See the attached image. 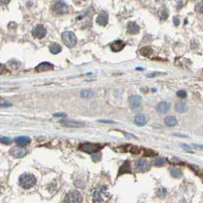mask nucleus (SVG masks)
Returning <instances> with one entry per match:
<instances>
[{"mask_svg": "<svg viewBox=\"0 0 203 203\" xmlns=\"http://www.w3.org/2000/svg\"><path fill=\"white\" fill-rule=\"evenodd\" d=\"M37 183L35 176L31 173H24L19 178V185L24 189L32 188Z\"/></svg>", "mask_w": 203, "mask_h": 203, "instance_id": "1", "label": "nucleus"}, {"mask_svg": "<svg viewBox=\"0 0 203 203\" xmlns=\"http://www.w3.org/2000/svg\"><path fill=\"white\" fill-rule=\"evenodd\" d=\"M109 198L110 194L107 192L105 187H98L92 191V199L95 202H103Z\"/></svg>", "mask_w": 203, "mask_h": 203, "instance_id": "2", "label": "nucleus"}, {"mask_svg": "<svg viewBox=\"0 0 203 203\" xmlns=\"http://www.w3.org/2000/svg\"><path fill=\"white\" fill-rule=\"evenodd\" d=\"M62 40H63V43L66 47H73L76 44L77 42V38H76V35L72 31H65L62 34Z\"/></svg>", "mask_w": 203, "mask_h": 203, "instance_id": "3", "label": "nucleus"}, {"mask_svg": "<svg viewBox=\"0 0 203 203\" xmlns=\"http://www.w3.org/2000/svg\"><path fill=\"white\" fill-rule=\"evenodd\" d=\"M82 195L78 191H70L64 198L65 203H82Z\"/></svg>", "mask_w": 203, "mask_h": 203, "instance_id": "4", "label": "nucleus"}, {"mask_svg": "<svg viewBox=\"0 0 203 203\" xmlns=\"http://www.w3.org/2000/svg\"><path fill=\"white\" fill-rule=\"evenodd\" d=\"M52 10L57 14H63L69 12V8L68 5H66L63 1H56L53 5Z\"/></svg>", "mask_w": 203, "mask_h": 203, "instance_id": "5", "label": "nucleus"}, {"mask_svg": "<svg viewBox=\"0 0 203 203\" xmlns=\"http://www.w3.org/2000/svg\"><path fill=\"white\" fill-rule=\"evenodd\" d=\"M79 149L87 153H95L101 149V145L97 143H84L80 145Z\"/></svg>", "mask_w": 203, "mask_h": 203, "instance_id": "6", "label": "nucleus"}, {"mask_svg": "<svg viewBox=\"0 0 203 203\" xmlns=\"http://www.w3.org/2000/svg\"><path fill=\"white\" fill-rule=\"evenodd\" d=\"M31 34H32L33 37L41 39L45 37L46 34H47V30L42 24H37L32 29Z\"/></svg>", "mask_w": 203, "mask_h": 203, "instance_id": "7", "label": "nucleus"}, {"mask_svg": "<svg viewBox=\"0 0 203 203\" xmlns=\"http://www.w3.org/2000/svg\"><path fill=\"white\" fill-rule=\"evenodd\" d=\"M10 154L15 158H22L27 154V150L24 147H14L10 150Z\"/></svg>", "mask_w": 203, "mask_h": 203, "instance_id": "8", "label": "nucleus"}, {"mask_svg": "<svg viewBox=\"0 0 203 203\" xmlns=\"http://www.w3.org/2000/svg\"><path fill=\"white\" fill-rule=\"evenodd\" d=\"M60 124L62 126L66 127H73V128H78L85 126V123L81 121H76L72 120H62L60 121Z\"/></svg>", "mask_w": 203, "mask_h": 203, "instance_id": "9", "label": "nucleus"}, {"mask_svg": "<svg viewBox=\"0 0 203 203\" xmlns=\"http://www.w3.org/2000/svg\"><path fill=\"white\" fill-rule=\"evenodd\" d=\"M96 23L99 25L105 26L108 22V14L106 11H102L97 16Z\"/></svg>", "mask_w": 203, "mask_h": 203, "instance_id": "10", "label": "nucleus"}, {"mask_svg": "<svg viewBox=\"0 0 203 203\" xmlns=\"http://www.w3.org/2000/svg\"><path fill=\"white\" fill-rule=\"evenodd\" d=\"M142 98L140 95H131L129 98V104L132 108H137L141 105Z\"/></svg>", "mask_w": 203, "mask_h": 203, "instance_id": "11", "label": "nucleus"}, {"mask_svg": "<svg viewBox=\"0 0 203 203\" xmlns=\"http://www.w3.org/2000/svg\"><path fill=\"white\" fill-rule=\"evenodd\" d=\"M53 69V65L51 64L48 62H43V63H40L37 65L35 68V70L38 72H47V71L52 70Z\"/></svg>", "mask_w": 203, "mask_h": 203, "instance_id": "12", "label": "nucleus"}, {"mask_svg": "<svg viewBox=\"0 0 203 203\" xmlns=\"http://www.w3.org/2000/svg\"><path fill=\"white\" fill-rule=\"evenodd\" d=\"M125 46V44L122 40H115V41L112 42V43L110 44V47H111V50L114 52H119L121 50H123V48Z\"/></svg>", "mask_w": 203, "mask_h": 203, "instance_id": "13", "label": "nucleus"}, {"mask_svg": "<svg viewBox=\"0 0 203 203\" xmlns=\"http://www.w3.org/2000/svg\"><path fill=\"white\" fill-rule=\"evenodd\" d=\"M169 108H170V104L167 102H160L157 105H156V111L160 114H165L169 111Z\"/></svg>", "mask_w": 203, "mask_h": 203, "instance_id": "14", "label": "nucleus"}, {"mask_svg": "<svg viewBox=\"0 0 203 203\" xmlns=\"http://www.w3.org/2000/svg\"><path fill=\"white\" fill-rule=\"evenodd\" d=\"M135 167L140 171L147 170L149 169V163L145 160L139 159L135 162Z\"/></svg>", "mask_w": 203, "mask_h": 203, "instance_id": "15", "label": "nucleus"}, {"mask_svg": "<svg viewBox=\"0 0 203 203\" xmlns=\"http://www.w3.org/2000/svg\"><path fill=\"white\" fill-rule=\"evenodd\" d=\"M127 32L130 34H137L140 32V27L135 22H129L127 24Z\"/></svg>", "mask_w": 203, "mask_h": 203, "instance_id": "16", "label": "nucleus"}, {"mask_svg": "<svg viewBox=\"0 0 203 203\" xmlns=\"http://www.w3.org/2000/svg\"><path fill=\"white\" fill-rule=\"evenodd\" d=\"M14 140H15V142L19 145L20 147L26 146V145L29 144L31 141V138L28 137H26V136H20V137H16V138L14 139Z\"/></svg>", "mask_w": 203, "mask_h": 203, "instance_id": "17", "label": "nucleus"}, {"mask_svg": "<svg viewBox=\"0 0 203 203\" xmlns=\"http://www.w3.org/2000/svg\"><path fill=\"white\" fill-rule=\"evenodd\" d=\"M130 172H131V169H130V163H129L128 160H126V161L123 163L122 166L120 167L118 176H121V174L124 173H130Z\"/></svg>", "mask_w": 203, "mask_h": 203, "instance_id": "18", "label": "nucleus"}, {"mask_svg": "<svg viewBox=\"0 0 203 203\" xmlns=\"http://www.w3.org/2000/svg\"><path fill=\"white\" fill-rule=\"evenodd\" d=\"M188 109V107L185 102H178L175 106V110L178 113H185Z\"/></svg>", "mask_w": 203, "mask_h": 203, "instance_id": "19", "label": "nucleus"}, {"mask_svg": "<svg viewBox=\"0 0 203 203\" xmlns=\"http://www.w3.org/2000/svg\"><path fill=\"white\" fill-rule=\"evenodd\" d=\"M164 123L166 125L169 126V127H174L178 124V121L173 116H167L165 118Z\"/></svg>", "mask_w": 203, "mask_h": 203, "instance_id": "20", "label": "nucleus"}, {"mask_svg": "<svg viewBox=\"0 0 203 203\" xmlns=\"http://www.w3.org/2000/svg\"><path fill=\"white\" fill-rule=\"evenodd\" d=\"M134 122L137 125L143 126L147 123V120H146V118H145L144 116L142 115V114H140V115H137L134 118Z\"/></svg>", "mask_w": 203, "mask_h": 203, "instance_id": "21", "label": "nucleus"}, {"mask_svg": "<svg viewBox=\"0 0 203 203\" xmlns=\"http://www.w3.org/2000/svg\"><path fill=\"white\" fill-rule=\"evenodd\" d=\"M170 170V173L172 175V177L174 178H179L182 176V171L180 170L179 169L176 167H171L169 169Z\"/></svg>", "mask_w": 203, "mask_h": 203, "instance_id": "22", "label": "nucleus"}, {"mask_svg": "<svg viewBox=\"0 0 203 203\" xmlns=\"http://www.w3.org/2000/svg\"><path fill=\"white\" fill-rule=\"evenodd\" d=\"M62 50V47L60 44H53L50 47V51L53 54H57V53H60Z\"/></svg>", "mask_w": 203, "mask_h": 203, "instance_id": "23", "label": "nucleus"}, {"mask_svg": "<svg viewBox=\"0 0 203 203\" xmlns=\"http://www.w3.org/2000/svg\"><path fill=\"white\" fill-rule=\"evenodd\" d=\"M153 50L151 47H142L141 49L140 50V53L142 55V56H149L150 55H151L153 53Z\"/></svg>", "mask_w": 203, "mask_h": 203, "instance_id": "24", "label": "nucleus"}, {"mask_svg": "<svg viewBox=\"0 0 203 203\" xmlns=\"http://www.w3.org/2000/svg\"><path fill=\"white\" fill-rule=\"evenodd\" d=\"M166 160L163 157H156V159L153 160V164L156 166H161L165 164Z\"/></svg>", "mask_w": 203, "mask_h": 203, "instance_id": "25", "label": "nucleus"}, {"mask_svg": "<svg viewBox=\"0 0 203 203\" xmlns=\"http://www.w3.org/2000/svg\"><path fill=\"white\" fill-rule=\"evenodd\" d=\"M0 142H1L2 143H3V144L8 145V144H11V143H12V140H11L10 137L3 136V137H0Z\"/></svg>", "mask_w": 203, "mask_h": 203, "instance_id": "26", "label": "nucleus"}, {"mask_svg": "<svg viewBox=\"0 0 203 203\" xmlns=\"http://www.w3.org/2000/svg\"><path fill=\"white\" fill-rule=\"evenodd\" d=\"M93 95L91 90H82L80 92V95L82 98H89Z\"/></svg>", "mask_w": 203, "mask_h": 203, "instance_id": "27", "label": "nucleus"}, {"mask_svg": "<svg viewBox=\"0 0 203 203\" xmlns=\"http://www.w3.org/2000/svg\"><path fill=\"white\" fill-rule=\"evenodd\" d=\"M166 193H167V190H166L165 188H159L157 192H156V195H157V196L160 197V198H163V197L166 196Z\"/></svg>", "mask_w": 203, "mask_h": 203, "instance_id": "28", "label": "nucleus"}, {"mask_svg": "<svg viewBox=\"0 0 203 203\" xmlns=\"http://www.w3.org/2000/svg\"><path fill=\"white\" fill-rule=\"evenodd\" d=\"M168 16H169V13H168V10L166 8L163 9V11H161V15H160V18L161 20L164 21V20L167 19Z\"/></svg>", "mask_w": 203, "mask_h": 203, "instance_id": "29", "label": "nucleus"}, {"mask_svg": "<svg viewBox=\"0 0 203 203\" xmlns=\"http://www.w3.org/2000/svg\"><path fill=\"white\" fill-rule=\"evenodd\" d=\"M101 156H102L101 153H94V154L92 155V160H93V161L98 162V161H99L100 160H101Z\"/></svg>", "mask_w": 203, "mask_h": 203, "instance_id": "30", "label": "nucleus"}, {"mask_svg": "<svg viewBox=\"0 0 203 203\" xmlns=\"http://www.w3.org/2000/svg\"><path fill=\"white\" fill-rule=\"evenodd\" d=\"M176 95H177V96L180 97V98H185V97L187 96V93L184 90H179L177 92H176Z\"/></svg>", "mask_w": 203, "mask_h": 203, "instance_id": "31", "label": "nucleus"}, {"mask_svg": "<svg viewBox=\"0 0 203 203\" xmlns=\"http://www.w3.org/2000/svg\"><path fill=\"white\" fill-rule=\"evenodd\" d=\"M75 185H76V187H78V188H84L85 184V182H82V181L77 180L75 182Z\"/></svg>", "mask_w": 203, "mask_h": 203, "instance_id": "32", "label": "nucleus"}, {"mask_svg": "<svg viewBox=\"0 0 203 203\" xmlns=\"http://www.w3.org/2000/svg\"><path fill=\"white\" fill-rule=\"evenodd\" d=\"M172 21H173V24L176 26H178L179 24V23H180V20H179V17H177V16L173 17V18H172Z\"/></svg>", "mask_w": 203, "mask_h": 203, "instance_id": "33", "label": "nucleus"}, {"mask_svg": "<svg viewBox=\"0 0 203 203\" xmlns=\"http://www.w3.org/2000/svg\"><path fill=\"white\" fill-rule=\"evenodd\" d=\"M4 71H5V66H4L2 64H1V63H0V74L3 73Z\"/></svg>", "mask_w": 203, "mask_h": 203, "instance_id": "34", "label": "nucleus"}, {"mask_svg": "<svg viewBox=\"0 0 203 203\" xmlns=\"http://www.w3.org/2000/svg\"><path fill=\"white\" fill-rule=\"evenodd\" d=\"M54 115L56 117H66V114H63V113H57V114H55Z\"/></svg>", "mask_w": 203, "mask_h": 203, "instance_id": "35", "label": "nucleus"}, {"mask_svg": "<svg viewBox=\"0 0 203 203\" xmlns=\"http://www.w3.org/2000/svg\"><path fill=\"white\" fill-rule=\"evenodd\" d=\"M99 122H102V123H113V121H103V120H101V121H99Z\"/></svg>", "mask_w": 203, "mask_h": 203, "instance_id": "36", "label": "nucleus"}, {"mask_svg": "<svg viewBox=\"0 0 203 203\" xmlns=\"http://www.w3.org/2000/svg\"><path fill=\"white\" fill-rule=\"evenodd\" d=\"M174 135H176V136H178V137H187V136H185V135H182V134H176V133H175V134H173Z\"/></svg>", "mask_w": 203, "mask_h": 203, "instance_id": "37", "label": "nucleus"}, {"mask_svg": "<svg viewBox=\"0 0 203 203\" xmlns=\"http://www.w3.org/2000/svg\"><path fill=\"white\" fill-rule=\"evenodd\" d=\"M8 2H9V1H0V4H2V3H5V4H7V3H8Z\"/></svg>", "mask_w": 203, "mask_h": 203, "instance_id": "38", "label": "nucleus"}]
</instances>
